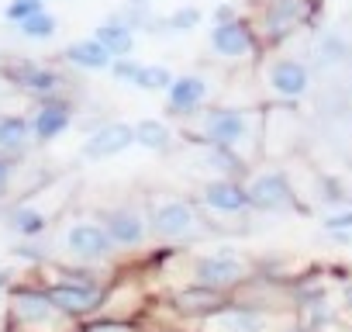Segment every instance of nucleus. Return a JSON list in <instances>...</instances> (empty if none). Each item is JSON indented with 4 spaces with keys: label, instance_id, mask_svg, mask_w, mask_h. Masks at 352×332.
Wrapping results in <instances>:
<instances>
[{
    "label": "nucleus",
    "instance_id": "f257e3e1",
    "mask_svg": "<svg viewBox=\"0 0 352 332\" xmlns=\"http://www.w3.org/2000/svg\"><path fill=\"white\" fill-rule=\"evenodd\" d=\"M8 332H80V322L63 315L42 284H14L8 301Z\"/></svg>",
    "mask_w": 352,
    "mask_h": 332
},
{
    "label": "nucleus",
    "instance_id": "f03ea898",
    "mask_svg": "<svg viewBox=\"0 0 352 332\" xmlns=\"http://www.w3.org/2000/svg\"><path fill=\"white\" fill-rule=\"evenodd\" d=\"M194 138L201 145H211V149H228V152H235L245 163L242 149L259 142V114L249 111V107H225V104L208 107L201 114V121H197Z\"/></svg>",
    "mask_w": 352,
    "mask_h": 332
},
{
    "label": "nucleus",
    "instance_id": "7ed1b4c3",
    "mask_svg": "<svg viewBox=\"0 0 352 332\" xmlns=\"http://www.w3.org/2000/svg\"><path fill=\"white\" fill-rule=\"evenodd\" d=\"M49 291V298L56 301V308L63 315H69L73 322H87V318H97L100 308H104V298H107V284L90 273V270H73V267H63V270H52V277L42 284Z\"/></svg>",
    "mask_w": 352,
    "mask_h": 332
},
{
    "label": "nucleus",
    "instance_id": "20e7f679",
    "mask_svg": "<svg viewBox=\"0 0 352 332\" xmlns=\"http://www.w3.org/2000/svg\"><path fill=\"white\" fill-rule=\"evenodd\" d=\"M145 218H148L152 239L169 242V246H176V242H197V239H204L211 232V225L201 215L197 201L173 198V194H159L155 201H148Z\"/></svg>",
    "mask_w": 352,
    "mask_h": 332
},
{
    "label": "nucleus",
    "instance_id": "39448f33",
    "mask_svg": "<svg viewBox=\"0 0 352 332\" xmlns=\"http://www.w3.org/2000/svg\"><path fill=\"white\" fill-rule=\"evenodd\" d=\"M252 263L235 256V249H214V253H204V256H194L190 260V284H201V287H211V291H221V294H235L239 287H245L252 280Z\"/></svg>",
    "mask_w": 352,
    "mask_h": 332
},
{
    "label": "nucleus",
    "instance_id": "423d86ee",
    "mask_svg": "<svg viewBox=\"0 0 352 332\" xmlns=\"http://www.w3.org/2000/svg\"><path fill=\"white\" fill-rule=\"evenodd\" d=\"M59 253L76 267H90V263H107L114 256V242L104 232L100 218H73L59 232Z\"/></svg>",
    "mask_w": 352,
    "mask_h": 332
},
{
    "label": "nucleus",
    "instance_id": "0eeeda50",
    "mask_svg": "<svg viewBox=\"0 0 352 332\" xmlns=\"http://www.w3.org/2000/svg\"><path fill=\"white\" fill-rule=\"evenodd\" d=\"M245 194H249L252 211H263V215H283V211L300 208V198H297V191H294V184L287 180L283 170H266V174L249 177Z\"/></svg>",
    "mask_w": 352,
    "mask_h": 332
},
{
    "label": "nucleus",
    "instance_id": "6e6552de",
    "mask_svg": "<svg viewBox=\"0 0 352 332\" xmlns=\"http://www.w3.org/2000/svg\"><path fill=\"white\" fill-rule=\"evenodd\" d=\"M100 225H104V232L111 236L114 249H142V246L148 242V236H152L145 211L135 208V205L107 208V211L100 215Z\"/></svg>",
    "mask_w": 352,
    "mask_h": 332
},
{
    "label": "nucleus",
    "instance_id": "1a4fd4ad",
    "mask_svg": "<svg viewBox=\"0 0 352 332\" xmlns=\"http://www.w3.org/2000/svg\"><path fill=\"white\" fill-rule=\"evenodd\" d=\"M201 332H273V315L242 301H228L201 322Z\"/></svg>",
    "mask_w": 352,
    "mask_h": 332
},
{
    "label": "nucleus",
    "instance_id": "9d476101",
    "mask_svg": "<svg viewBox=\"0 0 352 332\" xmlns=\"http://www.w3.org/2000/svg\"><path fill=\"white\" fill-rule=\"evenodd\" d=\"M197 205L211 215H225V218H235V215H249L252 205H249V194H245V184L235 180V177H211L204 187H201V198Z\"/></svg>",
    "mask_w": 352,
    "mask_h": 332
},
{
    "label": "nucleus",
    "instance_id": "9b49d317",
    "mask_svg": "<svg viewBox=\"0 0 352 332\" xmlns=\"http://www.w3.org/2000/svg\"><path fill=\"white\" fill-rule=\"evenodd\" d=\"M311 87V70L307 63L294 59V56H283V59H273L270 70H266V90L280 101V104H294L307 94Z\"/></svg>",
    "mask_w": 352,
    "mask_h": 332
},
{
    "label": "nucleus",
    "instance_id": "f8f14e48",
    "mask_svg": "<svg viewBox=\"0 0 352 332\" xmlns=\"http://www.w3.org/2000/svg\"><path fill=\"white\" fill-rule=\"evenodd\" d=\"M131 145H135V125H128V121H104V125H97L87 135V142L80 145V156L87 163H104L111 156H121Z\"/></svg>",
    "mask_w": 352,
    "mask_h": 332
},
{
    "label": "nucleus",
    "instance_id": "ddd939ff",
    "mask_svg": "<svg viewBox=\"0 0 352 332\" xmlns=\"http://www.w3.org/2000/svg\"><path fill=\"white\" fill-rule=\"evenodd\" d=\"M8 80H11L18 90H25L28 97H35V104L52 101V97H63V87H66V80H63L52 66H38V63L8 66Z\"/></svg>",
    "mask_w": 352,
    "mask_h": 332
},
{
    "label": "nucleus",
    "instance_id": "4468645a",
    "mask_svg": "<svg viewBox=\"0 0 352 332\" xmlns=\"http://www.w3.org/2000/svg\"><path fill=\"white\" fill-rule=\"evenodd\" d=\"M314 14V0H270L263 11V25H266V39H287L290 32H297L300 25H307Z\"/></svg>",
    "mask_w": 352,
    "mask_h": 332
},
{
    "label": "nucleus",
    "instance_id": "2eb2a0df",
    "mask_svg": "<svg viewBox=\"0 0 352 332\" xmlns=\"http://www.w3.org/2000/svg\"><path fill=\"white\" fill-rule=\"evenodd\" d=\"M232 298L221 294V291H211V287H201V284H187V287H176L169 294V308L184 318H197L204 322L208 315H214L218 308H225Z\"/></svg>",
    "mask_w": 352,
    "mask_h": 332
},
{
    "label": "nucleus",
    "instance_id": "dca6fc26",
    "mask_svg": "<svg viewBox=\"0 0 352 332\" xmlns=\"http://www.w3.org/2000/svg\"><path fill=\"white\" fill-rule=\"evenodd\" d=\"M211 49L225 59H245V56H256L259 52V42H256V32L249 21H228V25H214L211 28Z\"/></svg>",
    "mask_w": 352,
    "mask_h": 332
},
{
    "label": "nucleus",
    "instance_id": "f3484780",
    "mask_svg": "<svg viewBox=\"0 0 352 332\" xmlns=\"http://www.w3.org/2000/svg\"><path fill=\"white\" fill-rule=\"evenodd\" d=\"M208 80L197 76V73H187V76H176L173 87L166 90V104H169V114L176 118H197V111L204 107L208 101Z\"/></svg>",
    "mask_w": 352,
    "mask_h": 332
},
{
    "label": "nucleus",
    "instance_id": "a211bd4d",
    "mask_svg": "<svg viewBox=\"0 0 352 332\" xmlns=\"http://www.w3.org/2000/svg\"><path fill=\"white\" fill-rule=\"evenodd\" d=\"M0 218H4L8 232L21 236V242H35V239H42L52 229L49 211L38 208L35 201H14L11 208H4V215H0Z\"/></svg>",
    "mask_w": 352,
    "mask_h": 332
},
{
    "label": "nucleus",
    "instance_id": "6ab92c4d",
    "mask_svg": "<svg viewBox=\"0 0 352 332\" xmlns=\"http://www.w3.org/2000/svg\"><path fill=\"white\" fill-rule=\"evenodd\" d=\"M69 125H73V104H69V97H52V101L35 104V114H32V135H35V142L45 145V142L59 138Z\"/></svg>",
    "mask_w": 352,
    "mask_h": 332
},
{
    "label": "nucleus",
    "instance_id": "aec40b11",
    "mask_svg": "<svg viewBox=\"0 0 352 332\" xmlns=\"http://www.w3.org/2000/svg\"><path fill=\"white\" fill-rule=\"evenodd\" d=\"M32 118L25 114H0V156L4 159H21L32 149Z\"/></svg>",
    "mask_w": 352,
    "mask_h": 332
},
{
    "label": "nucleus",
    "instance_id": "412c9836",
    "mask_svg": "<svg viewBox=\"0 0 352 332\" xmlns=\"http://www.w3.org/2000/svg\"><path fill=\"white\" fill-rule=\"evenodd\" d=\"M63 59L76 70H87V73H100V70H111L114 56L97 42V39H76L63 49Z\"/></svg>",
    "mask_w": 352,
    "mask_h": 332
},
{
    "label": "nucleus",
    "instance_id": "4be33fe9",
    "mask_svg": "<svg viewBox=\"0 0 352 332\" xmlns=\"http://www.w3.org/2000/svg\"><path fill=\"white\" fill-rule=\"evenodd\" d=\"M94 39H97L114 59H124V56H131V49H135V32H131L124 21H118V18L97 25V28H94Z\"/></svg>",
    "mask_w": 352,
    "mask_h": 332
},
{
    "label": "nucleus",
    "instance_id": "5701e85b",
    "mask_svg": "<svg viewBox=\"0 0 352 332\" xmlns=\"http://www.w3.org/2000/svg\"><path fill=\"white\" fill-rule=\"evenodd\" d=\"M135 145L166 156V152L173 149V132H169V125L159 121V118H142V121H135Z\"/></svg>",
    "mask_w": 352,
    "mask_h": 332
},
{
    "label": "nucleus",
    "instance_id": "b1692460",
    "mask_svg": "<svg viewBox=\"0 0 352 332\" xmlns=\"http://www.w3.org/2000/svg\"><path fill=\"white\" fill-rule=\"evenodd\" d=\"M173 73L166 70V66H159V63H142V73H138V80H135V87L138 90H148V94H166L169 87H173Z\"/></svg>",
    "mask_w": 352,
    "mask_h": 332
},
{
    "label": "nucleus",
    "instance_id": "393cba45",
    "mask_svg": "<svg viewBox=\"0 0 352 332\" xmlns=\"http://www.w3.org/2000/svg\"><path fill=\"white\" fill-rule=\"evenodd\" d=\"M18 28H21V35H25V39H32V42H49V39L56 35L59 21H56V14L38 11L35 18H28V21H25V25H18Z\"/></svg>",
    "mask_w": 352,
    "mask_h": 332
},
{
    "label": "nucleus",
    "instance_id": "a878e982",
    "mask_svg": "<svg viewBox=\"0 0 352 332\" xmlns=\"http://www.w3.org/2000/svg\"><path fill=\"white\" fill-rule=\"evenodd\" d=\"M80 332H142V325H138L135 318H107V315H97V318L80 322Z\"/></svg>",
    "mask_w": 352,
    "mask_h": 332
},
{
    "label": "nucleus",
    "instance_id": "bb28decb",
    "mask_svg": "<svg viewBox=\"0 0 352 332\" xmlns=\"http://www.w3.org/2000/svg\"><path fill=\"white\" fill-rule=\"evenodd\" d=\"M201 8H194V4H184V8H176L166 21H162V28H169V32H176V35H180V32H194L197 25H201Z\"/></svg>",
    "mask_w": 352,
    "mask_h": 332
},
{
    "label": "nucleus",
    "instance_id": "cd10ccee",
    "mask_svg": "<svg viewBox=\"0 0 352 332\" xmlns=\"http://www.w3.org/2000/svg\"><path fill=\"white\" fill-rule=\"evenodd\" d=\"M38 11H45L38 0H11V4L4 8V18L8 21H14V25H25L28 18H35Z\"/></svg>",
    "mask_w": 352,
    "mask_h": 332
},
{
    "label": "nucleus",
    "instance_id": "c85d7f7f",
    "mask_svg": "<svg viewBox=\"0 0 352 332\" xmlns=\"http://www.w3.org/2000/svg\"><path fill=\"white\" fill-rule=\"evenodd\" d=\"M321 229H324L328 236H331V232H352V205H345V208H338V211L324 215Z\"/></svg>",
    "mask_w": 352,
    "mask_h": 332
},
{
    "label": "nucleus",
    "instance_id": "c756f323",
    "mask_svg": "<svg viewBox=\"0 0 352 332\" xmlns=\"http://www.w3.org/2000/svg\"><path fill=\"white\" fill-rule=\"evenodd\" d=\"M138 73H142V63H135V59H114V63H111V76L121 80V83H131V87H135Z\"/></svg>",
    "mask_w": 352,
    "mask_h": 332
},
{
    "label": "nucleus",
    "instance_id": "7c9ffc66",
    "mask_svg": "<svg viewBox=\"0 0 352 332\" xmlns=\"http://www.w3.org/2000/svg\"><path fill=\"white\" fill-rule=\"evenodd\" d=\"M14 177H18V159H4V156H0V198L11 194Z\"/></svg>",
    "mask_w": 352,
    "mask_h": 332
},
{
    "label": "nucleus",
    "instance_id": "2f4dec72",
    "mask_svg": "<svg viewBox=\"0 0 352 332\" xmlns=\"http://www.w3.org/2000/svg\"><path fill=\"white\" fill-rule=\"evenodd\" d=\"M14 256H18V260H32V263H45V260H49L45 249H38V246H32V242H18V246H14Z\"/></svg>",
    "mask_w": 352,
    "mask_h": 332
},
{
    "label": "nucleus",
    "instance_id": "473e14b6",
    "mask_svg": "<svg viewBox=\"0 0 352 332\" xmlns=\"http://www.w3.org/2000/svg\"><path fill=\"white\" fill-rule=\"evenodd\" d=\"M228 21H239L235 8H228V4H218V8H214V25H228Z\"/></svg>",
    "mask_w": 352,
    "mask_h": 332
},
{
    "label": "nucleus",
    "instance_id": "72a5a7b5",
    "mask_svg": "<svg viewBox=\"0 0 352 332\" xmlns=\"http://www.w3.org/2000/svg\"><path fill=\"white\" fill-rule=\"evenodd\" d=\"M342 304H345V308H352V280H345V284H342Z\"/></svg>",
    "mask_w": 352,
    "mask_h": 332
},
{
    "label": "nucleus",
    "instance_id": "f704fd0d",
    "mask_svg": "<svg viewBox=\"0 0 352 332\" xmlns=\"http://www.w3.org/2000/svg\"><path fill=\"white\" fill-rule=\"evenodd\" d=\"M11 277H14L11 270H0V291H4V287H11Z\"/></svg>",
    "mask_w": 352,
    "mask_h": 332
},
{
    "label": "nucleus",
    "instance_id": "c9c22d12",
    "mask_svg": "<svg viewBox=\"0 0 352 332\" xmlns=\"http://www.w3.org/2000/svg\"><path fill=\"white\" fill-rule=\"evenodd\" d=\"M280 332H311V329H304L300 322H294V325H287V329H280Z\"/></svg>",
    "mask_w": 352,
    "mask_h": 332
},
{
    "label": "nucleus",
    "instance_id": "e433bc0d",
    "mask_svg": "<svg viewBox=\"0 0 352 332\" xmlns=\"http://www.w3.org/2000/svg\"><path fill=\"white\" fill-rule=\"evenodd\" d=\"M335 332H352V325H342V329H335Z\"/></svg>",
    "mask_w": 352,
    "mask_h": 332
},
{
    "label": "nucleus",
    "instance_id": "4c0bfd02",
    "mask_svg": "<svg viewBox=\"0 0 352 332\" xmlns=\"http://www.w3.org/2000/svg\"><path fill=\"white\" fill-rule=\"evenodd\" d=\"M138 4H148V0H138Z\"/></svg>",
    "mask_w": 352,
    "mask_h": 332
},
{
    "label": "nucleus",
    "instance_id": "58836bf2",
    "mask_svg": "<svg viewBox=\"0 0 352 332\" xmlns=\"http://www.w3.org/2000/svg\"><path fill=\"white\" fill-rule=\"evenodd\" d=\"M38 4H45V0H38Z\"/></svg>",
    "mask_w": 352,
    "mask_h": 332
}]
</instances>
